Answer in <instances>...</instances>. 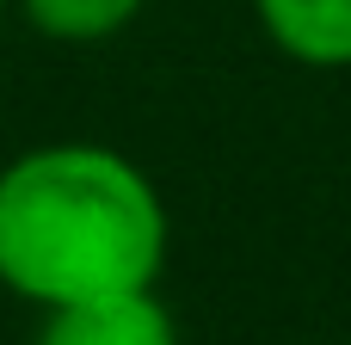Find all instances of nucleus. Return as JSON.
<instances>
[{"label": "nucleus", "instance_id": "f257e3e1", "mask_svg": "<svg viewBox=\"0 0 351 345\" xmlns=\"http://www.w3.org/2000/svg\"><path fill=\"white\" fill-rule=\"evenodd\" d=\"M167 210L136 160L99 142H49L0 173V284L37 309L154 290Z\"/></svg>", "mask_w": 351, "mask_h": 345}, {"label": "nucleus", "instance_id": "f03ea898", "mask_svg": "<svg viewBox=\"0 0 351 345\" xmlns=\"http://www.w3.org/2000/svg\"><path fill=\"white\" fill-rule=\"evenodd\" d=\"M43 333L37 345H179L173 315L160 309L154 290H117V296H86V302H62L43 309Z\"/></svg>", "mask_w": 351, "mask_h": 345}, {"label": "nucleus", "instance_id": "7ed1b4c3", "mask_svg": "<svg viewBox=\"0 0 351 345\" xmlns=\"http://www.w3.org/2000/svg\"><path fill=\"white\" fill-rule=\"evenodd\" d=\"M271 43L308 68H351V0H253Z\"/></svg>", "mask_w": 351, "mask_h": 345}, {"label": "nucleus", "instance_id": "20e7f679", "mask_svg": "<svg viewBox=\"0 0 351 345\" xmlns=\"http://www.w3.org/2000/svg\"><path fill=\"white\" fill-rule=\"evenodd\" d=\"M25 19L43 31V37H62V43H93V37H111L123 31L142 0H19Z\"/></svg>", "mask_w": 351, "mask_h": 345}, {"label": "nucleus", "instance_id": "39448f33", "mask_svg": "<svg viewBox=\"0 0 351 345\" xmlns=\"http://www.w3.org/2000/svg\"><path fill=\"white\" fill-rule=\"evenodd\" d=\"M0 12H6V0H0Z\"/></svg>", "mask_w": 351, "mask_h": 345}]
</instances>
